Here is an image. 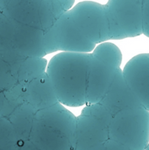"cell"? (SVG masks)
Here are the masks:
<instances>
[{"label":"cell","instance_id":"obj_2","mask_svg":"<svg viewBox=\"0 0 149 150\" xmlns=\"http://www.w3.org/2000/svg\"><path fill=\"white\" fill-rule=\"evenodd\" d=\"M142 1H109L106 5L111 40L142 34Z\"/></svg>","mask_w":149,"mask_h":150},{"label":"cell","instance_id":"obj_3","mask_svg":"<svg viewBox=\"0 0 149 150\" xmlns=\"http://www.w3.org/2000/svg\"><path fill=\"white\" fill-rule=\"evenodd\" d=\"M122 74L129 89L149 111V53L133 57L124 67Z\"/></svg>","mask_w":149,"mask_h":150},{"label":"cell","instance_id":"obj_5","mask_svg":"<svg viewBox=\"0 0 149 150\" xmlns=\"http://www.w3.org/2000/svg\"><path fill=\"white\" fill-rule=\"evenodd\" d=\"M18 145H19V146H23V145H24V142H23V141H20V142L18 143Z\"/></svg>","mask_w":149,"mask_h":150},{"label":"cell","instance_id":"obj_1","mask_svg":"<svg viewBox=\"0 0 149 150\" xmlns=\"http://www.w3.org/2000/svg\"><path fill=\"white\" fill-rule=\"evenodd\" d=\"M91 60L90 55L75 53H61L52 58L55 89L65 105L79 106L86 103Z\"/></svg>","mask_w":149,"mask_h":150},{"label":"cell","instance_id":"obj_6","mask_svg":"<svg viewBox=\"0 0 149 150\" xmlns=\"http://www.w3.org/2000/svg\"><path fill=\"white\" fill-rule=\"evenodd\" d=\"M145 150H149V143H148V146L146 147V149H145Z\"/></svg>","mask_w":149,"mask_h":150},{"label":"cell","instance_id":"obj_4","mask_svg":"<svg viewBox=\"0 0 149 150\" xmlns=\"http://www.w3.org/2000/svg\"><path fill=\"white\" fill-rule=\"evenodd\" d=\"M142 34L149 38V1H142Z\"/></svg>","mask_w":149,"mask_h":150}]
</instances>
